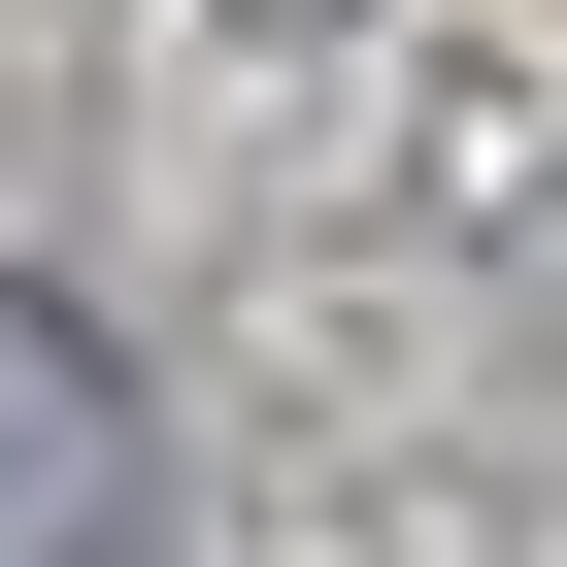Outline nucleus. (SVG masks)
I'll return each mask as SVG.
<instances>
[{"label":"nucleus","mask_w":567,"mask_h":567,"mask_svg":"<svg viewBox=\"0 0 567 567\" xmlns=\"http://www.w3.org/2000/svg\"><path fill=\"white\" fill-rule=\"evenodd\" d=\"M0 567H167V434H134L101 301H34V267H0Z\"/></svg>","instance_id":"nucleus-1"}]
</instances>
